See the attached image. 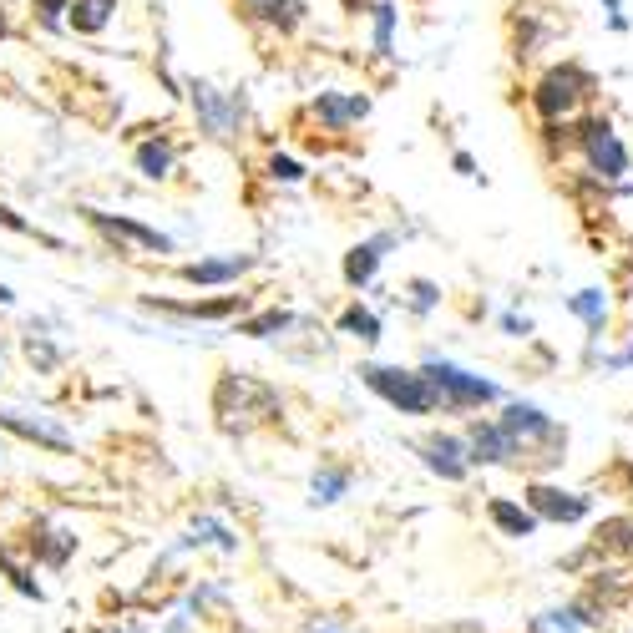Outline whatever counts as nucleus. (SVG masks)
Masks as SVG:
<instances>
[{
    "label": "nucleus",
    "mask_w": 633,
    "mask_h": 633,
    "mask_svg": "<svg viewBox=\"0 0 633 633\" xmlns=\"http://www.w3.org/2000/svg\"><path fill=\"white\" fill-rule=\"evenodd\" d=\"M360 380L380 395V401H390L401 416H431L441 401L436 390L421 370H395V365H360Z\"/></svg>",
    "instance_id": "obj_1"
},
{
    "label": "nucleus",
    "mask_w": 633,
    "mask_h": 633,
    "mask_svg": "<svg viewBox=\"0 0 633 633\" xmlns=\"http://www.w3.org/2000/svg\"><path fill=\"white\" fill-rule=\"evenodd\" d=\"M421 375L431 380L441 411H482V406L502 401V390H497L492 380L471 375V370H461V365H451V360H426Z\"/></svg>",
    "instance_id": "obj_2"
},
{
    "label": "nucleus",
    "mask_w": 633,
    "mask_h": 633,
    "mask_svg": "<svg viewBox=\"0 0 633 633\" xmlns=\"http://www.w3.org/2000/svg\"><path fill=\"white\" fill-rule=\"evenodd\" d=\"M588 92H593V76H588L583 66L563 61V66H552L542 82H537L532 102H537V112H542L547 122H563V117H573V112L588 102Z\"/></svg>",
    "instance_id": "obj_3"
},
{
    "label": "nucleus",
    "mask_w": 633,
    "mask_h": 633,
    "mask_svg": "<svg viewBox=\"0 0 633 633\" xmlns=\"http://www.w3.org/2000/svg\"><path fill=\"white\" fill-rule=\"evenodd\" d=\"M583 157L598 178H623L628 173V147L618 142V132L598 117V122H583Z\"/></svg>",
    "instance_id": "obj_4"
},
{
    "label": "nucleus",
    "mask_w": 633,
    "mask_h": 633,
    "mask_svg": "<svg viewBox=\"0 0 633 633\" xmlns=\"http://www.w3.org/2000/svg\"><path fill=\"white\" fill-rule=\"evenodd\" d=\"M502 426H507V436L527 451V446H552V451H558L568 436L558 431V421H552V416H542L537 406H522V401H512L507 406V416H502Z\"/></svg>",
    "instance_id": "obj_5"
},
{
    "label": "nucleus",
    "mask_w": 633,
    "mask_h": 633,
    "mask_svg": "<svg viewBox=\"0 0 633 633\" xmlns=\"http://www.w3.org/2000/svg\"><path fill=\"white\" fill-rule=\"evenodd\" d=\"M527 507L537 512V522H583L588 517V497L558 492V487H547V482L527 487Z\"/></svg>",
    "instance_id": "obj_6"
},
{
    "label": "nucleus",
    "mask_w": 633,
    "mask_h": 633,
    "mask_svg": "<svg viewBox=\"0 0 633 633\" xmlns=\"http://www.w3.org/2000/svg\"><path fill=\"white\" fill-rule=\"evenodd\" d=\"M421 456H426L431 471H441L446 482H461L466 471H471V451H466V441H461V436H446V431L426 436V441H421Z\"/></svg>",
    "instance_id": "obj_7"
},
{
    "label": "nucleus",
    "mask_w": 633,
    "mask_h": 633,
    "mask_svg": "<svg viewBox=\"0 0 633 633\" xmlns=\"http://www.w3.org/2000/svg\"><path fill=\"white\" fill-rule=\"evenodd\" d=\"M466 451H471V461L502 466V461H512V456H517V441L507 436V426H502V421H471V431H466Z\"/></svg>",
    "instance_id": "obj_8"
},
{
    "label": "nucleus",
    "mask_w": 633,
    "mask_h": 633,
    "mask_svg": "<svg viewBox=\"0 0 633 633\" xmlns=\"http://www.w3.org/2000/svg\"><path fill=\"white\" fill-rule=\"evenodd\" d=\"M193 107H198V117H203V127H208L213 137H233V132H239V117H244L239 97L218 102V92L198 82V87H193Z\"/></svg>",
    "instance_id": "obj_9"
},
{
    "label": "nucleus",
    "mask_w": 633,
    "mask_h": 633,
    "mask_svg": "<svg viewBox=\"0 0 633 633\" xmlns=\"http://www.w3.org/2000/svg\"><path fill=\"white\" fill-rule=\"evenodd\" d=\"M390 244H395V233H375L370 244H355V249L345 254V279H350L355 289H365V284L375 279V269H380V259H385Z\"/></svg>",
    "instance_id": "obj_10"
},
{
    "label": "nucleus",
    "mask_w": 633,
    "mask_h": 633,
    "mask_svg": "<svg viewBox=\"0 0 633 633\" xmlns=\"http://www.w3.org/2000/svg\"><path fill=\"white\" fill-rule=\"evenodd\" d=\"M487 517H492V527H497L502 537H532V532H537V512H532V507H517V502H507V497H492V502H487Z\"/></svg>",
    "instance_id": "obj_11"
},
{
    "label": "nucleus",
    "mask_w": 633,
    "mask_h": 633,
    "mask_svg": "<svg viewBox=\"0 0 633 633\" xmlns=\"http://www.w3.org/2000/svg\"><path fill=\"white\" fill-rule=\"evenodd\" d=\"M92 223H97V228H107L112 239H127V244H142V249H173L168 233L142 228V223H132V218H107V213H97V208H92Z\"/></svg>",
    "instance_id": "obj_12"
},
{
    "label": "nucleus",
    "mask_w": 633,
    "mask_h": 633,
    "mask_svg": "<svg viewBox=\"0 0 633 633\" xmlns=\"http://www.w3.org/2000/svg\"><path fill=\"white\" fill-rule=\"evenodd\" d=\"M370 112V97H340V92H320V102H314V117H320L325 127H350Z\"/></svg>",
    "instance_id": "obj_13"
},
{
    "label": "nucleus",
    "mask_w": 633,
    "mask_h": 633,
    "mask_svg": "<svg viewBox=\"0 0 633 633\" xmlns=\"http://www.w3.org/2000/svg\"><path fill=\"white\" fill-rule=\"evenodd\" d=\"M249 264H254L249 254H228V259H203V264H188L183 274H188L193 284H228V279H239Z\"/></svg>",
    "instance_id": "obj_14"
},
{
    "label": "nucleus",
    "mask_w": 633,
    "mask_h": 633,
    "mask_svg": "<svg viewBox=\"0 0 633 633\" xmlns=\"http://www.w3.org/2000/svg\"><path fill=\"white\" fill-rule=\"evenodd\" d=\"M0 426H11V431H21V436H31V441H41V446H56V451H66V446H71V436H66L61 426L26 421V416H16V411H0Z\"/></svg>",
    "instance_id": "obj_15"
},
{
    "label": "nucleus",
    "mask_w": 633,
    "mask_h": 633,
    "mask_svg": "<svg viewBox=\"0 0 633 633\" xmlns=\"http://www.w3.org/2000/svg\"><path fill=\"white\" fill-rule=\"evenodd\" d=\"M568 309L578 314V320H583L593 335H603V325H608V299H603V289H583V294H573Z\"/></svg>",
    "instance_id": "obj_16"
},
{
    "label": "nucleus",
    "mask_w": 633,
    "mask_h": 633,
    "mask_svg": "<svg viewBox=\"0 0 633 633\" xmlns=\"http://www.w3.org/2000/svg\"><path fill=\"white\" fill-rule=\"evenodd\" d=\"M112 6H117V0H71L76 31H102V26L112 21Z\"/></svg>",
    "instance_id": "obj_17"
},
{
    "label": "nucleus",
    "mask_w": 633,
    "mask_h": 633,
    "mask_svg": "<svg viewBox=\"0 0 633 633\" xmlns=\"http://www.w3.org/2000/svg\"><path fill=\"white\" fill-rule=\"evenodd\" d=\"M168 168H173V147L168 142H142L137 147V173L142 178H168Z\"/></svg>",
    "instance_id": "obj_18"
},
{
    "label": "nucleus",
    "mask_w": 633,
    "mask_h": 633,
    "mask_svg": "<svg viewBox=\"0 0 633 633\" xmlns=\"http://www.w3.org/2000/svg\"><path fill=\"white\" fill-rule=\"evenodd\" d=\"M340 330L355 335V340H380V320H375V309H365V304H350L340 314Z\"/></svg>",
    "instance_id": "obj_19"
},
{
    "label": "nucleus",
    "mask_w": 633,
    "mask_h": 633,
    "mask_svg": "<svg viewBox=\"0 0 633 633\" xmlns=\"http://www.w3.org/2000/svg\"><path fill=\"white\" fill-rule=\"evenodd\" d=\"M233 304H239V294H233V299H218V304H163V299H147V309H173V314H198V320H223V314H233Z\"/></svg>",
    "instance_id": "obj_20"
},
{
    "label": "nucleus",
    "mask_w": 633,
    "mask_h": 633,
    "mask_svg": "<svg viewBox=\"0 0 633 633\" xmlns=\"http://www.w3.org/2000/svg\"><path fill=\"white\" fill-rule=\"evenodd\" d=\"M598 547L603 552H633V522L628 517H613L598 527Z\"/></svg>",
    "instance_id": "obj_21"
},
{
    "label": "nucleus",
    "mask_w": 633,
    "mask_h": 633,
    "mask_svg": "<svg viewBox=\"0 0 633 633\" xmlns=\"http://www.w3.org/2000/svg\"><path fill=\"white\" fill-rule=\"evenodd\" d=\"M583 628V613L578 608H552L542 618H532V633H578Z\"/></svg>",
    "instance_id": "obj_22"
},
{
    "label": "nucleus",
    "mask_w": 633,
    "mask_h": 633,
    "mask_svg": "<svg viewBox=\"0 0 633 633\" xmlns=\"http://www.w3.org/2000/svg\"><path fill=\"white\" fill-rule=\"evenodd\" d=\"M345 471H314V502H335L345 492Z\"/></svg>",
    "instance_id": "obj_23"
},
{
    "label": "nucleus",
    "mask_w": 633,
    "mask_h": 633,
    "mask_svg": "<svg viewBox=\"0 0 633 633\" xmlns=\"http://www.w3.org/2000/svg\"><path fill=\"white\" fill-rule=\"evenodd\" d=\"M289 325H294L289 309H269V314H259V320L244 325V335H274V330H289Z\"/></svg>",
    "instance_id": "obj_24"
},
{
    "label": "nucleus",
    "mask_w": 633,
    "mask_h": 633,
    "mask_svg": "<svg viewBox=\"0 0 633 633\" xmlns=\"http://www.w3.org/2000/svg\"><path fill=\"white\" fill-rule=\"evenodd\" d=\"M390 36H395V6H375V51L390 56Z\"/></svg>",
    "instance_id": "obj_25"
},
{
    "label": "nucleus",
    "mask_w": 633,
    "mask_h": 633,
    "mask_svg": "<svg viewBox=\"0 0 633 633\" xmlns=\"http://www.w3.org/2000/svg\"><path fill=\"white\" fill-rule=\"evenodd\" d=\"M269 168H274V178H279V183H299V178H304V168L294 163V157H274Z\"/></svg>",
    "instance_id": "obj_26"
},
{
    "label": "nucleus",
    "mask_w": 633,
    "mask_h": 633,
    "mask_svg": "<svg viewBox=\"0 0 633 633\" xmlns=\"http://www.w3.org/2000/svg\"><path fill=\"white\" fill-rule=\"evenodd\" d=\"M411 294H416L411 304H416L421 314H426V309H436V284H426V279H416V284H411Z\"/></svg>",
    "instance_id": "obj_27"
},
{
    "label": "nucleus",
    "mask_w": 633,
    "mask_h": 633,
    "mask_svg": "<svg viewBox=\"0 0 633 633\" xmlns=\"http://www.w3.org/2000/svg\"><path fill=\"white\" fill-rule=\"evenodd\" d=\"M61 11H71V0H41V21L46 26H61Z\"/></svg>",
    "instance_id": "obj_28"
},
{
    "label": "nucleus",
    "mask_w": 633,
    "mask_h": 633,
    "mask_svg": "<svg viewBox=\"0 0 633 633\" xmlns=\"http://www.w3.org/2000/svg\"><path fill=\"white\" fill-rule=\"evenodd\" d=\"M608 365H613V370H628V365H633V340H628V350H618Z\"/></svg>",
    "instance_id": "obj_29"
},
{
    "label": "nucleus",
    "mask_w": 633,
    "mask_h": 633,
    "mask_svg": "<svg viewBox=\"0 0 633 633\" xmlns=\"http://www.w3.org/2000/svg\"><path fill=\"white\" fill-rule=\"evenodd\" d=\"M11 299H16V294H11V289H6V284H0V304H11Z\"/></svg>",
    "instance_id": "obj_30"
},
{
    "label": "nucleus",
    "mask_w": 633,
    "mask_h": 633,
    "mask_svg": "<svg viewBox=\"0 0 633 633\" xmlns=\"http://www.w3.org/2000/svg\"><path fill=\"white\" fill-rule=\"evenodd\" d=\"M314 633H340V628H314Z\"/></svg>",
    "instance_id": "obj_31"
},
{
    "label": "nucleus",
    "mask_w": 633,
    "mask_h": 633,
    "mask_svg": "<svg viewBox=\"0 0 633 633\" xmlns=\"http://www.w3.org/2000/svg\"><path fill=\"white\" fill-rule=\"evenodd\" d=\"M0 36H6V16H0Z\"/></svg>",
    "instance_id": "obj_32"
},
{
    "label": "nucleus",
    "mask_w": 633,
    "mask_h": 633,
    "mask_svg": "<svg viewBox=\"0 0 633 633\" xmlns=\"http://www.w3.org/2000/svg\"><path fill=\"white\" fill-rule=\"evenodd\" d=\"M628 477H633V471H628Z\"/></svg>",
    "instance_id": "obj_33"
}]
</instances>
